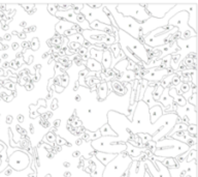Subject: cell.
Returning <instances> with one entry per match:
<instances>
[{"label":"cell","mask_w":198,"mask_h":177,"mask_svg":"<svg viewBox=\"0 0 198 177\" xmlns=\"http://www.w3.org/2000/svg\"><path fill=\"white\" fill-rule=\"evenodd\" d=\"M88 53H89L90 58L96 60L97 62L101 63L102 54H103V51L102 50L98 49V48H90V51H88Z\"/></svg>","instance_id":"2e32d148"},{"label":"cell","mask_w":198,"mask_h":177,"mask_svg":"<svg viewBox=\"0 0 198 177\" xmlns=\"http://www.w3.org/2000/svg\"><path fill=\"white\" fill-rule=\"evenodd\" d=\"M97 94L100 101H104L108 95V83L106 81H101L97 88Z\"/></svg>","instance_id":"7c38bea8"},{"label":"cell","mask_w":198,"mask_h":177,"mask_svg":"<svg viewBox=\"0 0 198 177\" xmlns=\"http://www.w3.org/2000/svg\"><path fill=\"white\" fill-rule=\"evenodd\" d=\"M81 99H82V98H81V95H79V94L76 95V102H80Z\"/></svg>","instance_id":"11a10c76"},{"label":"cell","mask_w":198,"mask_h":177,"mask_svg":"<svg viewBox=\"0 0 198 177\" xmlns=\"http://www.w3.org/2000/svg\"><path fill=\"white\" fill-rule=\"evenodd\" d=\"M19 35V37L20 38H26V33L25 32H22V33H18Z\"/></svg>","instance_id":"bcb514c9"},{"label":"cell","mask_w":198,"mask_h":177,"mask_svg":"<svg viewBox=\"0 0 198 177\" xmlns=\"http://www.w3.org/2000/svg\"><path fill=\"white\" fill-rule=\"evenodd\" d=\"M187 133L189 134V136L191 137V135L193 136V138H196V133H197V127L196 124L191 123L187 127Z\"/></svg>","instance_id":"83f0119b"},{"label":"cell","mask_w":198,"mask_h":177,"mask_svg":"<svg viewBox=\"0 0 198 177\" xmlns=\"http://www.w3.org/2000/svg\"><path fill=\"white\" fill-rule=\"evenodd\" d=\"M63 166H64V167H65V168H68V167H70V164H69V163H68V162H67V163L65 162V163H64V164H63Z\"/></svg>","instance_id":"6f0895ef"},{"label":"cell","mask_w":198,"mask_h":177,"mask_svg":"<svg viewBox=\"0 0 198 177\" xmlns=\"http://www.w3.org/2000/svg\"><path fill=\"white\" fill-rule=\"evenodd\" d=\"M48 11L50 12V14H52L53 16H56L57 12H58V9H57V7H56V5L51 4V5H48Z\"/></svg>","instance_id":"8d00e7d4"},{"label":"cell","mask_w":198,"mask_h":177,"mask_svg":"<svg viewBox=\"0 0 198 177\" xmlns=\"http://www.w3.org/2000/svg\"><path fill=\"white\" fill-rule=\"evenodd\" d=\"M25 87L28 91H30V90H32L34 88V85H33V83H27V84L25 85Z\"/></svg>","instance_id":"60d3db41"},{"label":"cell","mask_w":198,"mask_h":177,"mask_svg":"<svg viewBox=\"0 0 198 177\" xmlns=\"http://www.w3.org/2000/svg\"><path fill=\"white\" fill-rule=\"evenodd\" d=\"M30 132H31V134L34 133V127H33V125H32V124H30Z\"/></svg>","instance_id":"91938a15"},{"label":"cell","mask_w":198,"mask_h":177,"mask_svg":"<svg viewBox=\"0 0 198 177\" xmlns=\"http://www.w3.org/2000/svg\"><path fill=\"white\" fill-rule=\"evenodd\" d=\"M145 168L148 172H150L152 177H171L169 170L164 167L159 160H155L152 163L151 160H147L144 162Z\"/></svg>","instance_id":"52a82bcc"},{"label":"cell","mask_w":198,"mask_h":177,"mask_svg":"<svg viewBox=\"0 0 198 177\" xmlns=\"http://www.w3.org/2000/svg\"><path fill=\"white\" fill-rule=\"evenodd\" d=\"M45 177H51V175H50V174H48V175H47V176H45Z\"/></svg>","instance_id":"03108f58"},{"label":"cell","mask_w":198,"mask_h":177,"mask_svg":"<svg viewBox=\"0 0 198 177\" xmlns=\"http://www.w3.org/2000/svg\"><path fill=\"white\" fill-rule=\"evenodd\" d=\"M12 117L9 115V116H7V118H6V122L9 124V123H12Z\"/></svg>","instance_id":"f6af8a7d"},{"label":"cell","mask_w":198,"mask_h":177,"mask_svg":"<svg viewBox=\"0 0 198 177\" xmlns=\"http://www.w3.org/2000/svg\"><path fill=\"white\" fill-rule=\"evenodd\" d=\"M21 26H22V27H24V26L26 27V26H27V23H26V22H22V23H21Z\"/></svg>","instance_id":"94428289"},{"label":"cell","mask_w":198,"mask_h":177,"mask_svg":"<svg viewBox=\"0 0 198 177\" xmlns=\"http://www.w3.org/2000/svg\"><path fill=\"white\" fill-rule=\"evenodd\" d=\"M92 146L95 150H98L99 152H105V153H113V154H120L126 151V143L125 142H117L109 144V141L105 140V137H101L99 139L91 142Z\"/></svg>","instance_id":"3957f363"},{"label":"cell","mask_w":198,"mask_h":177,"mask_svg":"<svg viewBox=\"0 0 198 177\" xmlns=\"http://www.w3.org/2000/svg\"><path fill=\"white\" fill-rule=\"evenodd\" d=\"M30 47H31V49L34 50V51L38 50V48H39V41H38V38H33V40L31 41Z\"/></svg>","instance_id":"836d02e7"},{"label":"cell","mask_w":198,"mask_h":177,"mask_svg":"<svg viewBox=\"0 0 198 177\" xmlns=\"http://www.w3.org/2000/svg\"><path fill=\"white\" fill-rule=\"evenodd\" d=\"M109 49H110V51H113V56H115V57H118L119 55H121V54H123L122 50H121V47H120V45H119L118 43L112 45V46L109 47Z\"/></svg>","instance_id":"d4e9b609"},{"label":"cell","mask_w":198,"mask_h":177,"mask_svg":"<svg viewBox=\"0 0 198 177\" xmlns=\"http://www.w3.org/2000/svg\"><path fill=\"white\" fill-rule=\"evenodd\" d=\"M99 138H101V134H100L99 130L94 132V133H90V140L91 141H95L97 139H99Z\"/></svg>","instance_id":"e575fe53"},{"label":"cell","mask_w":198,"mask_h":177,"mask_svg":"<svg viewBox=\"0 0 198 177\" xmlns=\"http://www.w3.org/2000/svg\"><path fill=\"white\" fill-rule=\"evenodd\" d=\"M117 156V154H113V153H105V152H99V151H97L95 152V157L97 160H100V163L102 164L103 166H106L108 163H110L112 160L115 159Z\"/></svg>","instance_id":"8fae6325"},{"label":"cell","mask_w":198,"mask_h":177,"mask_svg":"<svg viewBox=\"0 0 198 177\" xmlns=\"http://www.w3.org/2000/svg\"><path fill=\"white\" fill-rule=\"evenodd\" d=\"M56 138H57V136H56V134L54 133V132H48V133L45 135V141H48V143H53V142H55V141H56Z\"/></svg>","instance_id":"f546056e"},{"label":"cell","mask_w":198,"mask_h":177,"mask_svg":"<svg viewBox=\"0 0 198 177\" xmlns=\"http://www.w3.org/2000/svg\"><path fill=\"white\" fill-rule=\"evenodd\" d=\"M137 136L140 138V140L142 141V144H145L147 142H149V141H152L153 140V138H152V136H150L149 134L147 133H138Z\"/></svg>","instance_id":"f1b7e54d"},{"label":"cell","mask_w":198,"mask_h":177,"mask_svg":"<svg viewBox=\"0 0 198 177\" xmlns=\"http://www.w3.org/2000/svg\"><path fill=\"white\" fill-rule=\"evenodd\" d=\"M87 6L88 7H92L94 9H97V8H99V7H101V4H87Z\"/></svg>","instance_id":"b9f144b4"},{"label":"cell","mask_w":198,"mask_h":177,"mask_svg":"<svg viewBox=\"0 0 198 177\" xmlns=\"http://www.w3.org/2000/svg\"><path fill=\"white\" fill-rule=\"evenodd\" d=\"M116 7H118L116 11L123 17L132 18L138 23H142L151 18L142 4H117Z\"/></svg>","instance_id":"7a4b0ae2"},{"label":"cell","mask_w":198,"mask_h":177,"mask_svg":"<svg viewBox=\"0 0 198 177\" xmlns=\"http://www.w3.org/2000/svg\"><path fill=\"white\" fill-rule=\"evenodd\" d=\"M76 143V145H82V143H83V140H82V139H77Z\"/></svg>","instance_id":"816d5d0a"},{"label":"cell","mask_w":198,"mask_h":177,"mask_svg":"<svg viewBox=\"0 0 198 177\" xmlns=\"http://www.w3.org/2000/svg\"><path fill=\"white\" fill-rule=\"evenodd\" d=\"M159 102H161L162 104H163V106L166 107V109H164V112L167 111V110H170L171 105H173V98L168 95V88H165L163 90V92H162L160 98H159Z\"/></svg>","instance_id":"4fadbf2b"},{"label":"cell","mask_w":198,"mask_h":177,"mask_svg":"<svg viewBox=\"0 0 198 177\" xmlns=\"http://www.w3.org/2000/svg\"><path fill=\"white\" fill-rule=\"evenodd\" d=\"M24 7H26V8H25L26 11H28V9H30L29 7H33V5H24Z\"/></svg>","instance_id":"680465c9"},{"label":"cell","mask_w":198,"mask_h":177,"mask_svg":"<svg viewBox=\"0 0 198 177\" xmlns=\"http://www.w3.org/2000/svg\"><path fill=\"white\" fill-rule=\"evenodd\" d=\"M56 142H57L58 145H67V146H70V144H68L65 140L62 139V138H60V137H57L56 138Z\"/></svg>","instance_id":"74e56055"},{"label":"cell","mask_w":198,"mask_h":177,"mask_svg":"<svg viewBox=\"0 0 198 177\" xmlns=\"http://www.w3.org/2000/svg\"><path fill=\"white\" fill-rule=\"evenodd\" d=\"M196 159V149H195V146H193L192 150H190L189 152H188V157H187V162L190 163L192 160H195Z\"/></svg>","instance_id":"1f68e13d"},{"label":"cell","mask_w":198,"mask_h":177,"mask_svg":"<svg viewBox=\"0 0 198 177\" xmlns=\"http://www.w3.org/2000/svg\"><path fill=\"white\" fill-rule=\"evenodd\" d=\"M182 60V55L180 54H171V59H170V67L173 70L177 69V66L180 64Z\"/></svg>","instance_id":"7402d4cb"},{"label":"cell","mask_w":198,"mask_h":177,"mask_svg":"<svg viewBox=\"0 0 198 177\" xmlns=\"http://www.w3.org/2000/svg\"><path fill=\"white\" fill-rule=\"evenodd\" d=\"M72 155H73V156H80L81 153H80V151H76V152L72 153Z\"/></svg>","instance_id":"db71d44e"},{"label":"cell","mask_w":198,"mask_h":177,"mask_svg":"<svg viewBox=\"0 0 198 177\" xmlns=\"http://www.w3.org/2000/svg\"><path fill=\"white\" fill-rule=\"evenodd\" d=\"M56 90H57V92H62L63 91V87H60V86H56Z\"/></svg>","instance_id":"681fc988"},{"label":"cell","mask_w":198,"mask_h":177,"mask_svg":"<svg viewBox=\"0 0 198 177\" xmlns=\"http://www.w3.org/2000/svg\"><path fill=\"white\" fill-rule=\"evenodd\" d=\"M176 4H142L151 18L162 19Z\"/></svg>","instance_id":"8992f818"},{"label":"cell","mask_w":198,"mask_h":177,"mask_svg":"<svg viewBox=\"0 0 198 177\" xmlns=\"http://www.w3.org/2000/svg\"><path fill=\"white\" fill-rule=\"evenodd\" d=\"M76 33H77V32H76V30H74L72 27H71V28H69V29H67V30L64 31L63 34L65 35V36H68V37H69V36H72V35L76 34Z\"/></svg>","instance_id":"d590c367"},{"label":"cell","mask_w":198,"mask_h":177,"mask_svg":"<svg viewBox=\"0 0 198 177\" xmlns=\"http://www.w3.org/2000/svg\"><path fill=\"white\" fill-rule=\"evenodd\" d=\"M132 162V159L126 151L117 154L115 159L104 167L102 177H121L129 169Z\"/></svg>","instance_id":"6da1fadb"},{"label":"cell","mask_w":198,"mask_h":177,"mask_svg":"<svg viewBox=\"0 0 198 177\" xmlns=\"http://www.w3.org/2000/svg\"><path fill=\"white\" fill-rule=\"evenodd\" d=\"M5 38H6V40H9V38H11V35H6Z\"/></svg>","instance_id":"be15d7a7"},{"label":"cell","mask_w":198,"mask_h":177,"mask_svg":"<svg viewBox=\"0 0 198 177\" xmlns=\"http://www.w3.org/2000/svg\"><path fill=\"white\" fill-rule=\"evenodd\" d=\"M72 23L67 21H60L59 23L56 25V30L58 31V34H63L64 31L69 29V28L72 27Z\"/></svg>","instance_id":"ffe728a7"},{"label":"cell","mask_w":198,"mask_h":177,"mask_svg":"<svg viewBox=\"0 0 198 177\" xmlns=\"http://www.w3.org/2000/svg\"><path fill=\"white\" fill-rule=\"evenodd\" d=\"M162 115H163V107L161 105H157V106H153L150 109V122L151 124L156 123L159 118H160Z\"/></svg>","instance_id":"30bf717a"},{"label":"cell","mask_w":198,"mask_h":177,"mask_svg":"<svg viewBox=\"0 0 198 177\" xmlns=\"http://www.w3.org/2000/svg\"><path fill=\"white\" fill-rule=\"evenodd\" d=\"M29 163H30V159H29L28 154L22 150L16 151L9 157V165L16 171H22V170L26 169Z\"/></svg>","instance_id":"5b68a950"},{"label":"cell","mask_w":198,"mask_h":177,"mask_svg":"<svg viewBox=\"0 0 198 177\" xmlns=\"http://www.w3.org/2000/svg\"><path fill=\"white\" fill-rule=\"evenodd\" d=\"M90 29L101 31L103 33L113 36V27L105 23H102V22L99 20H94L92 23H90Z\"/></svg>","instance_id":"ba28073f"},{"label":"cell","mask_w":198,"mask_h":177,"mask_svg":"<svg viewBox=\"0 0 198 177\" xmlns=\"http://www.w3.org/2000/svg\"><path fill=\"white\" fill-rule=\"evenodd\" d=\"M190 20V14L187 11H182L180 12H177L171 17L168 21V25L173 27L178 28V32L181 34H183L184 32L192 30L190 28V26L188 25V21Z\"/></svg>","instance_id":"277c9868"},{"label":"cell","mask_w":198,"mask_h":177,"mask_svg":"<svg viewBox=\"0 0 198 177\" xmlns=\"http://www.w3.org/2000/svg\"><path fill=\"white\" fill-rule=\"evenodd\" d=\"M168 95H169L171 98H173V101L177 105V107L182 108V107H185V106H186V104H187L186 98H185L182 94H178L176 87L170 86V87L168 88Z\"/></svg>","instance_id":"9c48e42d"},{"label":"cell","mask_w":198,"mask_h":177,"mask_svg":"<svg viewBox=\"0 0 198 177\" xmlns=\"http://www.w3.org/2000/svg\"><path fill=\"white\" fill-rule=\"evenodd\" d=\"M67 40H68L69 43H76V44H80L81 46H82V44L84 43V41H85V40H84L82 33H76V34L72 35V36L67 37Z\"/></svg>","instance_id":"cb8c5ba5"},{"label":"cell","mask_w":198,"mask_h":177,"mask_svg":"<svg viewBox=\"0 0 198 177\" xmlns=\"http://www.w3.org/2000/svg\"><path fill=\"white\" fill-rule=\"evenodd\" d=\"M0 62H1V59H0Z\"/></svg>","instance_id":"003e7915"},{"label":"cell","mask_w":198,"mask_h":177,"mask_svg":"<svg viewBox=\"0 0 198 177\" xmlns=\"http://www.w3.org/2000/svg\"><path fill=\"white\" fill-rule=\"evenodd\" d=\"M57 105H58V102L56 101V99H55V101H54V104H53V110H56V109L58 108Z\"/></svg>","instance_id":"7dc6e473"},{"label":"cell","mask_w":198,"mask_h":177,"mask_svg":"<svg viewBox=\"0 0 198 177\" xmlns=\"http://www.w3.org/2000/svg\"><path fill=\"white\" fill-rule=\"evenodd\" d=\"M135 74L133 72H130V70H128V72H126L125 74H122V79L124 80L126 82H132V80L135 79Z\"/></svg>","instance_id":"484cf974"},{"label":"cell","mask_w":198,"mask_h":177,"mask_svg":"<svg viewBox=\"0 0 198 177\" xmlns=\"http://www.w3.org/2000/svg\"><path fill=\"white\" fill-rule=\"evenodd\" d=\"M22 47L24 48V50H27L29 47H30V43H28V41H24V43L22 44Z\"/></svg>","instance_id":"7bdbcfd3"},{"label":"cell","mask_w":198,"mask_h":177,"mask_svg":"<svg viewBox=\"0 0 198 177\" xmlns=\"http://www.w3.org/2000/svg\"><path fill=\"white\" fill-rule=\"evenodd\" d=\"M126 146H127V148H126V152H127V154L132 160L137 159V157L140 155V153L142 152V150H144V148L132 146L131 144H129L127 142H126Z\"/></svg>","instance_id":"5bb4252c"},{"label":"cell","mask_w":198,"mask_h":177,"mask_svg":"<svg viewBox=\"0 0 198 177\" xmlns=\"http://www.w3.org/2000/svg\"><path fill=\"white\" fill-rule=\"evenodd\" d=\"M59 80H60V84H62L63 88L65 87V86L68 85V81H69V78H68V76L66 75V74L60 75L59 76Z\"/></svg>","instance_id":"4dcf8cb0"},{"label":"cell","mask_w":198,"mask_h":177,"mask_svg":"<svg viewBox=\"0 0 198 177\" xmlns=\"http://www.w3.org/2000/svg\"><path fill=\"white\" fill-rule=\"evenodd\" d=\"M77 53H80L81 57H82L83 55H85V54L88 53V50H87L86 48H84V47H81L79 49V51H77Z\"/></svg>","instance_id":"ab89813d"},{"label":"cell","mask_w":198,"mask_h":177,"mask_svg":"<svg viewBox=\"0 0 198 177\" xmlns=\"http://www.w3.org/2000/svg\"><path fill=\"white\" fill-rule=\"evenodd\" d=\"M86 65H87V67H88V69L92 70V72L101 73V69H102L101 63L97 62L96 60H94V59H92V58H89L88 60H87Z\"/></svg>","instance_id":"ac0fdd59"},{"label":"cell","mask_w":198,"mask_h":177,"mask_svg":"<svg viewBox=\"0 0 198 177\" xmlns=\"http://www.w3.org/2000/svg\"><path fill=\"white\" fill-rule=\"evenodd\" d=\"M190 83L181 82V87H180V89H178V91H177L178 94H182V92H183V93L189 92L190 91Z\"/></svg>","instance_id":"4316f807"},{"label":"cell","mask_w":198,"mask_h":177,"mask_svg":"<svg viewBox=\"0 0 198 177\" xmlns=\"http://www.w3.org/2000/svg\"><path fill=\"white\" fill-rule=\"evenodd\" d=\"M54 125H55L56 127H59V125H60V120H56V121H55V122H54Z\"/></svg>","instance_id":"f5cc1de1"},{"label":"cell","mask_w":198,"mask_h":177,"mask_svg":"<svg viewBox=\"0 0 198 177\" xmlns=\"http://www.w3.org/2000/svg\"><path fill=\"white\" fill-rule=\"evenodd\" d=\"M164 88L161 87V85H155V87H153V90H152V98H153V101H159L160 96L163 92Z\"/></svg>","instance_id":"603a6c76"},{"label":"cell","mask_w":198,"mask_h":177,"mask_svg":"<svg viewBox=\"0 0 198 177\" xmlns=\"http://www.w3.org/2000/svg\"><path fill=\"white\" fill-rule=\"evenodd\" d=\"M48 159H53V154H52V153H48Z\"/></svg>","instance_id":"6125c7cd"},{"label":"cell","mask_w":198,"mask_h":177,"mask_svg":"<svg viewBox=\"0 0 198 177\" xmlns=\"http://www.w3.org/2000/svg\"><path fill=\"white\" fill-rule=\"evenodd\" d=\"M178 84H181V79H180V76L177 75V74H174L173 76V78H171V81H170V85L171 86H177Z\"/></svg>","instance_id":"d6a6232c"},{"label":"cell","mask_w":198,"mask_h":177,"mask_svg":"<svg viewBox=\"0 0 198 177\" xmlns=\"http://www.w3.org/2000/svg\"><path fill=\"white\" fill-rule=\"evenodd\" d=\"M18 48H19V45L17 43L12 44V49H14V50H18Z\"/></svg>","instance_id":"f907efd6"},{"label":"cell","mask_w":198,"mask_h":177,"mask_svg":"<svg viewBox=\"0 0 198 177\" xmlns=\"http://www.w3.org/2000/svg\"><path fill=\"white\" fill-rule=\"evenodd\" d=\"M186 174H187V171H186V170H183V171L181 172L180 177H185V176H186Z\"/></svg>","instance_id":"c3c4849f"},{"label":"cell","mask_w":198,"mask_h":177,"mask_svg":"<svg viewBox=\"0 0 198 177\" xmlns=\"http://www.w3.org/2000/svg\"><path fill=\"white\" fill-rule=\"evenodd\" d=\"M110 64H112V54L108 50L103 51L102 54V60H101V65L103 69H110Z\"/></svg>","instance_id":"e0dca14e"},{"label":"cell","mask_w":198,"mask_h":177,"mask_svg":"<svg viewBox=\"0 0 198 177\" xmlns=\"http://www.w3.org/2000/svg\"><path fill=\"white\" fill-rule=\"evenodd\" d=\"M70 176H71L70 172H65V173H64V177H70Z\"/></svg>","instance_id":"9f6ffc18"},{"label":"cell","mask_w":198,"mask_h":177,"mask_svg":"<svg viewBox=\"0 0 198 177\" xmlns=\"http://www.w3.org/2000/svg\"><path fill=\"white\" fill-rule=\"evenodd\" d=\"M112 83V86H113V91H115L117 94H119V95H123V94H125L126 92H127V89H126L124 87V85L121 84L119 81H113V82H110Z\"/></svg>","instance_id":"44dd1931"},{"label":"cell","mask_w":198,"mask_h":177,"mask_svg":"<svg viewBox=\"0 0 198 177\" xmlns=\"http://www.w3.org/2000/svg\"><path fill=\"white\" fill-rule=\"evenodd\" d=\"M185 177H192V176H191L190 174H186V176H185Z\"/></svg>","instance_id":"e7e4bbea"},{"label":"cell","mask_w":198,"mask_h":177,"mask_svg":"<svg viewBox=\"0 0 198 177\" xmlns=\"http://www.w3.org/2000/svg\"><path fill=\"white\" fill-rule=\"evenodd\" d=\"M18 120H19V122H23L24 121V116H23V115H18Z\"/></svg>","instance_id":"ee69618b"},{"label":"cell","mask_w":198,"mask_h":177,"mask_svg":"<svg viewBox=\"0 0 198 177\" xmlns=\"http://www.w3.org/2000/svg\"><path fill=\"white\" fill-rule=\"evenodd\" d=\"M157 160H159L162 165L164 167H166V168H170V169H177L178 168V164L176 160V159H173V157H164V159H160V157H157Z\"/></svg>","instance_id":"9a60e30c"},{"label":"cell","mask_w":198,"mask_h":177,"mask_svg":"<svg viewBox=\"0 0 198 177\" xmlns=\"http://www.w3.org/2000/svg\"><path fill=\"white\" fill-rule=\"evenodd\" d=\"M188 102H189V104L193 105V107H196V93H193L192 96H190L189 99H188Z\"/></svg>","instance_id":"f35d334b"},{"label":"cell","mask_w":198,"mask_h":177,"mask_svg":"<svg viewBox=\"0 0 198 177\" xmlns=\"http://www.w3.org/2000/svg\"><path fill=\"white\" fill-rule=\"evenodd\" d=\"M99 131H100V134H101V137H118V134H117L116 132L110 127V125L108 123L103 125Z\"/></svg>","instance_id":"d6986e66"}]
</instances>
